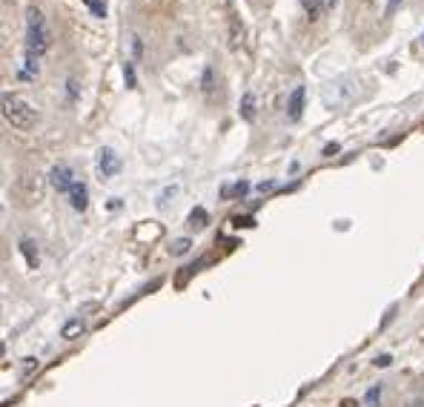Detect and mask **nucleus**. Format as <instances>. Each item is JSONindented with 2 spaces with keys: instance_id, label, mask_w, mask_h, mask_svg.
Wrapping results in <instances>:
<instances>
[{
  "instance_id": "obj_5",
  "label": "nucleus",
  "mask_w": 424,
  "mask_h": 407,
  "mask_svg": "<svg viewBox=\"0 0 424 407\" xmlns=\"http://www.w3.org/2000/svg\"><path fill=\"white\" fill-rule=\"evenodd\" d=\"M66 195H69V204H72L78 213H84L89 207V189H86V184H72Z\"/></svg>"
},
{
  "instance_id": "obj_6",
  "label": "nucleus",
  "mask_w": 424,
  "mask_h": 407,
  "mask_svg": "<svg viewBox=\"0 0 424 407\" xmlns=\"http://www.w3.org/2000/svg\"><path fill=\"white\" fill-rule=\"evenodd\" d=\"M301 112H304V86H298V89L290 95V106H287V115H290L293 121H298Z\"/></svg>"
},
{
  "instance_id": "obj_13",
  "label": "nucleus",
  "mask_w": 424,
  "mask_h": 407,
  "mask_svg": "<svg viewBox=\"0 0 424 407\" xmlns=\"http://www.w3.org/2000/svg\"><path fill=\"white\" fill-rule=\"evenodd\" d=\"M250 192V184L247 181H238L236 186H230V189H224V195H230V198H244Z\"/></svg>"
},
{
  "instance_id": "obj_14",
  "label": "nucleus",
  "mask_w": 424,
  "mask_h": 407,
  "mask_svg": "<svg viewBox=\"0 0 424 407\" xmlns=\"http://www.w3.org/2000/svg\"><path fill=\"white\" fill-rule=\"evenodd\" d=\"M189 244H192L189 238H175V241H172V247H169V253H172V256H181V253H186V250H189Z\"/></svg>"
},
{
  "instance_id": "obj_3",
  "label": "nucleus",
  "mask_w": 424,
  "mask_h": 407,
  "mask_svg": "<svg viewBox=\"0 0 424 407\" xmlns=\"http://www.w3.org/2000/svg\"><path fill=\"white\" fill-rule=\"evenodd\" d=\"M98 172H101V178H104V181H109L112 175H118V172H121V158H118V152H115V149L104 146V149L98 152Z\"/></svg>"
},
{
  "instance_id": "obj_11",
  "label": "nucleus",
  "mask_w": 424,
  "mask_h": 407,
  "mask_svg": "<svg viewBox=\"0 0 424 407\" xmlns=\"http://www.w3.org/2000/svg\"><path fill=\"white\" fill-rule=\"evenodd\" d=\"M95 18H106V0H84Z\"/></svg>"
},
{
  "instance_id": "obj_17",
  "label": "nucleus",
  "mask_w": 424,
  "mask_h": 407,
  "mask_svg": "<svg viewBox=\"0 0 424 407\" xmlns=\"http://www.w3.org/2000/svg\"><path fill=\"white\" fill-rule=\"evenodd\" d=\"M387 364H390V356H378L375 358V367H387Z\"/></svg>"
},
{
  "instance_id": "obj_8",
  "label": "nucleus",
  "mask_w": 424,
  "mask_h": 407,
  "mask_svg": "<svg viewBox=\"0 0 424 407\" xmlns=\"http://www.w3.org/2000/svg\"><path fill=\"white\" fill-rule=\"evenodd\" d=\"M206 224H209L206 210H203V207H195V210L189 213V227H192V230H203Z\"/></svg>"
},
{
  "instance_id": "obj_15",
  "label": "nucleus",
  "mask_w": 424,
  "mask_h": 407,
  "mask_svg": "<svg viewBox=\"0 0 424 407\" xmlns=\"http://www.w3.org/2000/svg\"><path fill=\"white\" fill-rule=\"evenodd\" d=\"M378 398H381V387H370L367 396H364V404L367 407H378Z\"/></svg>"
},
{
  "instance_id": "obj_1",
  "label": "nucleus",
  "mask_w": 424,
  "mask_h": 407,
  "mask_svg": "<svg viewBox=\"0 0 424 407\" xmlns=\"http://www.w3.org/2000/svg\"><path fill=\"white\" fill-rule=\"evenodd\" d=\"M46 46H49L46 21H44L41 9H38V6H32V9L26 12V55L38 61V58L46 52Z\"/></svg>"
},
{
  "instance_id": "obj_16",
  "label": "nucleus",
  "mask_w": 424,
  "mask_h": 407,
  "mask_svg": "<svg viewBox=\"0 0 424 407\" xmlns=\"http://www.w3.org/2000/svg\"><path fill=\"white\" fill-rule=\"evenodd\" d=\"M335 152H338V144H327V146H324V155H327V158H333Z\"/></svg>"
},
{
  "instance_id": "obj_7",
  "label": "nucleus",
  "mask_w": 424,
  "mask_h": 407,
  "mask_svg": "<svg viewBox=\"0 0 424 407\" xmlns=\"http://www.w3.org/2000/svg\"><path fill=\"white\" fill-rule=\"evenodd\" d=\"M21 253L26 256V261H29V267L35 270L38 264H41V256H38V244L32 241V238H21Z\"/></svg>"
},
{
  "instance_id": "obj_9",
  "label": "nucleus",
  "mask_w": 424,
  "mask_h": 407,
  "mask_svg": "<svg viewBox=\"0 0 424 407\" xmlns=\"http://www.w3.org/2000/svg\"><path fill=\"white\" fill-rule=\"evenodd\" d=\"M241 118H244V121H253V118H256V95H253V92H247V95L241 98Z\"/></svg>"
},
{
  "instance_id": "obj_4",
  "label": "nucleus",
  "mask_w": 424,
  "mask_h": 407,
  "mask_svg": "<svg viewBox=\"0 0 424 407\" xmlns=\"http://www.w3.org/2000/svg\"><path fill=\"white\" fill-rule=\"evenodd\" d=\"M72 175H75V172H72L69 164H55L52 172H49V181H52V186H55L58 192H69V186L75 184Z\"/></svg>"
},
{
  "instance_id": "obj_10",
  "label": "nucleus",
  "mask_w": 424,
  "mask_h": 407,
  "mask_svg": "<svg viewBox=\"0 0 424 407\" xmlns=\"http://www.w3.org/2000/svg\"><path fill=\"white\" fill-rule=\"evenodd\" d=\"M81 333H84V321H78V318H75V321H66V324H64V330H61V336H64L66 341L78 338Z\"/></svg>"
},
{
  "instance_id": "obj_2",
  "label": "nucleus",
  "mask_w": 424,
  "mask_h": 407,
  "mask_svg": "<svg viewBox=\"0 0 424 407\" xmlns=\"http://www.w3.org/2000/svg\"><path fill=\"white\" fill-rule=\"evenodd\" d=\"M4 115H6V121L15 126V129H32L35 124H38V112H35V106L29 104V101H24L21 95H15V92H9V95H4Z\"/></svg>"
},
{
  "instance_id": "obj_19",
  "label": "nucleus",
  "mask_w": 424,
  "mask_h": 407,
  "mask_svg": "<svg viewBox=\"0 0 424 407\" xmlns=\"http://www.w3.org/2000/svg\"><path fill=\"white\" fill-rule=\"evenodd\" d=\"M407 407H424V398H413Z\"/></svg>"
},
{
  "instance_id": "obj_12",
  "label": "nucleus",
  "mask_w": 424,
  "mask_h": 407,
  "mask_svg": "<svg viewBox=\"0 0 424 407\" xmlns=\"http://www.w3.org/2000/svg\"><path fill=\"white\" fill-rule=\"evenodd\" d=\"M301 6H304V12L310 15V21H316V18L321 15V0H301Z\"/></svg>"
},
{
  "instance_id": "obj_18",
  "label": "nucleus",
  "mask_w": 424,
  "mask_h": 407,
  "mask_svg": "<svg viewBox=\"0 0 424 407\" xmlns=\"http://www.w3.org/2000/svg\"><path fill=\"white\" fill-rule=\"evenodd\" d=\"M126 84L135 86V75H132V66H126Z\"/></svg>"
},
{
  "instance_id": "obj_20",
  "label": "nucleus",
  "mask_w": 424,
  "mask_h": 407,
  "mask_svg": "<svg viewBox=\"0 0 424 407\" xmlns=\"http://www.w3.org/2000/svg\"><path fill=\"white\" fill-rule=\"evenodd\" d=\"M421 46H424V32H421Z\"/></svg>"
}]
</instances>
